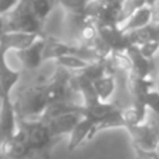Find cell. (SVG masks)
I'll return each instance as SVG.
<instances>
[{
    "mask_svg": "<svg viewBox=\"0 0 159 159\" xmlns=\"http://www.w3.org/2000/svg\"><path fill=\"white\" fill-rule=\"evenodd\" d=\"M13 103L18 120H39L49 106L45 81L35 82L22 89Z\"/></svg>",
    "mask_w": 159,
    "mask_h": 159,
    "instance_id": "6da1fadb",
    "label": "cell"
},
{
    "mask_svg": "<svg viewBox=\"0 0 159 159\" xmlns=\"http://www.w3.org/2000/svg\"><path fill=\"white\" fill-rule=\"evenodd\" d=\"M3 18L4 32L43 34L42 22L36 18L32 8V0H20L18 4Z\"/></svg>",
    "mask_w": 159,
    "mask_h": 159,
    "instance_id": "7a4b0ae2",
    "label": "cell"
},
{
    "mask_svg": "<svg viewBox=\"0 0 159 159\" xmlns=\"http://www.w3.org/2000/svg\"><path fill=\"white\" fill-rule=\"evenodd\" d=\"M64 38L63 41L74 46H85L98 36L96 25L84 16L81 11H66L63 21Z\"/></svg>",
    "mask_w": 159,
    "mask_h": 159,
    "instance_id": "3957f363",
    "label": "cell"
},
{
    "mask_svg": "<svg viewBox=\"0 0 159 159\" xmlns=\"http://www.w3.org/2000/svg\"><path fill=\"white\" fill-rule=\"evenodd\" d=\"M17 130L24 135L32 155L49 151L55 143L46 123L42 120H17Z\"/></svg>",
    "mask_w": 159,
    "mask_h": 159,
    "instance_id": "277c9868",
    "label": "cell"
},
{
    "mask_svg": "<svg viewBox=\"0 0 159 159\" xmlns=\"http://www.w3.org/2000/svg\"><path fill=\"white\" fill-rule=\"evenodd\" d=\"M131 137L133 147L143 151H157L159 145V119L152 115L151 119H147L138 126L127 130Z\"/></svg>",
    "mask_w": 159,
    "mask_h": 159,
    "instance_id": "5b68a950",
    "label": "cell"
},
{
    "mask_svg": "<svg viewBox=\"0 0 159 159\" xmlns=\"http://www.w3.org/2000/svg\"><path fill=\"white\" fill-rule=\"evenodd\" d=\"M127 60L130 63V73L129 74L134 75L138 78H154L155 80V71H157V64L154 60H148L145 59L140 52H138L137 46L130 45L126 50H124Z\"/></svg>",
    "mask_w": 159,
    "mask_h": 159,
    "instance_id": "8992f818",
    "label": "cell"
},
{
    "mask_svg": "<svg viewBox=\"0 0 159 159\" xmlns=\"http://www.w3.org/2000/svg\"><path fill=\"white\" fill-rule=\"evenodd\" d=\"M21 78V71L16 70L8 64L7 53L0 49V102H8L11 92Z\"/></svg>",
    "mask_w": 159,
    "mask_h": 159,
    "instance_id": "52a82bcc",
    "label": "cell"
},
{
    "mask_svg": "<svg viewBox=\"0 0 159 159\" xmlns=\"http://www.w3.org/2000/svg\"><path fill=\"white\" fill-rule=\"evenodd\" d=\"M98 36L110 50L112 53L124 52L130 46L127 36L119 30L117 24H98L96 25Z\"/></svg>",
    "mask_w": 159,
    "mask_h": 159,
    "instance_id": "ba28073f",
    "label": "cell"
},
{
    "mask_svg": "<svg viewBox=\"0 0 159 159\" xmlns=\"http://www.w3.org/2000/svg\"><path fill=\"white\" fill-rule=\"evenodd\" d=\"M45 34H27V32H4L0 38V49L8 52H21L30 48L36 39Z\"/></svg>",
    "mask_w": 159,
    "mask_h": 159,
    "instance_id": "9c48e42d",
    "label": "cell"
},
{
    "mask_svg": "<svg viewBox=\"0 0 159 159\" xmlns=\"http://www.w3.org/2000/svg\"><path fill=\"white\" fill-rule=\"evenodd\" d=\"M81 117L82 112H70L57 116V117L52 119L49 121H45V123H46L52 137L56 140L61 135H70V133L73 131L75 124L81 120Z\"/></svg>",
    "mask_w": 159,
    "mask_h": 159,
    "instance_id": "30bf717a",
    "label": "cell"
},
{
    "mask_svg": "<svg viewBox=\"0 0 159 159\" xmlns=\"http://www.w3.org/2000/svg\"><path fill=\"white\" fill-rule=\"evenodd\" d=\"M43 45H45V35L36 39L30 48L21 50V52H16L18 60L21 61L22 67L27 70H34L39 69L41 64L43 63Z\"/></svg>",
    "mask_w": 159,
    "mask_h": 159,
    "instance_id": "8fae6325",
    "label": "cell"
},
{
    "mask_svg": "<svg viewBox=\"0 0 159 159\" xmlns=\"http://www.w3.org/2000/svg\"><path fill=\"white\" fill-rule=\"evenodd\" d=\"M152 22V8L143 6L138 10H135L134 13L130 17H127L120 25H119V30L123 34H129L131 31L140 30V28L147 27L148 24Z\"/></svg>",
    "mask_w": 159,
    "mask_h": 159,
    "instance_id": "7c38bea8",
    "label": "cell"
},
{
    "mask_svg": "<svg viewBox=\"0 0 159 159\" xmlns=\"http://www.w3.org/2000/svg\"><path fill=\"white\" fill-rule=\"evenodd\" d=\"M92 130H93V123L89 119L82 116L81 120L75 124V127L69 135V145H67L69 151L70 152L74 151L85 140H91L92 138Z\"/></svg>",
    "mask_w": 159,
    "mask_h": 159,
    "instance_id": "4fadbf2b",
    "label": "cell"
},
{
    "mask_svg": "<svg viewBox=\"0 0 159 159\" xmlns=\"http://www.w3.org/2000/svg\"><path fill=\"white\" fill-rule=\"evenodd\" d=\"M93 91L101 102H109V99L115 95L117 89V80L115 74H106L103 77L95 80L92 82Z\"/></svg>",
    "mask_w": 159,
    "mask_h": 159,
    "instance_id": "5bb4252c",
    "label": "cell"
},
{
    "mask_svg": "<svg viewBox=\"0 0 159 159\" xmlns=\"http://www.w3.org/2000/svg\"><path fill=\"white\" fill-rule=\"evenodd\" d=\"M56 64L70 73H80L84 69H87L88 64H91V63L84 60V59L80 57L77 55H67V56H63V57L57 59Z\"/></svg>",
    "mask_w": 159,
    "mask_h": 159,
    "instance_id": "9a60e30c",
    "label": "cell"
},
{
    "mask_svg": "<svg viewBox=\"0 0 159 159\" xmlns=\"http://www.w3.org/2000/svg\"><path fill=\"white\" fill-rule=\"evenodd\" d=\"M56 2L55 0H32V8L35 13L36 18L43 24L49 14L52 13L53 7H55Z\"/></svg>",
    "mask_w": 159,
    "mask_h": 159,
    "instance_id": "2e32d148",
    "label": "cell"
},
{
    "mask_svg": "<svg viewBox=\"0 0 159 159\" xmlns=\"http://www.w3.org/2000/svg\"><path fill=\"white\" fill-rule=\"evenodd\" d=\"M144 103H145L147 112L148 113L151 112V115L157 116V117L159 119V91L157 89V88L151 89L148 93H147Z\"/></svg>",
    "mask_w": 159,
    "mask_h": 159,
    "instance_id": "e0dca14e",
    "label": "cell"
},
{
    "mask_svg": "<svg viewBox=\"0 0 159 159\" xmlns=\"http://www.w3.org/2000/svg\"><path fill=\"white\" fill-rule=\"evenodd\" d=\"M138 52L148 60H154L155 56L159 53V41H149L137 46Z\"/></svg>",
    "mask_w": 159,
    "mask_h": 159,
    "instance_id": "ac0fdd59",
    "label": "cell"
},
{
    "mask_svg": "<svg viewBox=\"0 0 159 159\" xmlns=\"http://www.w3.org/2000/svg\"><path fill=\"white\" fill-rule=\"evenodd\" d=\"M56 3L61 6L66 11H73V13H78L84 8L89 0H55Z\"/></svg>",
    "mask_w": 159,
    "mask_h": 159,
    "instance_id": "d6986e66",
    "label": "cell"
},
{
    "mask_svg": "<svg viewBox=\"0 0 159 159\" xmlns=\"http://www.w3.org/2000/svg\"><path fill=\"white\" fill-rule=\"evenodd\" d=\"M20 0H0V17L6 16L7 13H10Z\"/></svg>",
    "mask_w": 159,
    "mask_h": 159,
    "instance_id": "ffe728a7",
    "label": "cell"
},
{
    "mask_svg": "<svg viewBox=\"0 0 159 159\" xmlns=\"http://www.w3.org/2000/svg\"><path fill=\"white\" fill-rule=\"evenodd\" d=\"M152 22L159 25V6L152 8Z\"/></svg>",
    "mask_w": 159,
    "mask_h": 159,
    "instance_id": "44dd1931",
    "label": "cell"
},
{
    "mask_svg": "<svg viewBox=\"0 0 159 159\" xmlns=\"http://www.w3.org/2000/svg\"><path fill=\"white\" fill-rule=\"evenodd\" d=\"M144 4L147 7H151V8H155L159 4V0H144Z\"/></svg>",
    "mask_w": 159,
    "mask_h": 159,
    "instance_id": "7402d4cb",
    "label": "cell"
},
{
    "mask_svg": "<svg viewBox=\"0 0 159 159\" xmlns=\"http://www.w3.org/2000/svg\"><path fill=\"white\" fill-rule=\"evenodd\" d=\"M105 2L110 3V4H113V6H117V7L121 8V3H123V0H105Z\"/></svg>",
    "mask_w": 159,
    "mask_h": 159,
    "instance_id": "603a6c76",
    "label": "cell"
},
{
    "mask_svg": "<svg viewBox=\"0 0 159 159\" xmlns=\"http://www.w3.org/2000/svg\"><path fill=\"white\" fill-rule=\"evenodd\" d=\"M155 88L159 91V70H158L157 74H155Z\"/></svg>",
    "mask_w": 159,
    "mask_h": 159,
    "instance_id": "cb8c5ba5",
    "label": "cell"
},
{
    "mask_svg": "<svg viewBox=\"0 0 159 159\" xmlns=\"http://www.w3.org/2000/svg\"><path fill=\"white\" fill-rule=\"evenodd\" d=\"M155 152H157V154H158V157H159V145H158V148H157V151H155Z\"/></svg>",
    "mask_w": 159,
    "mask_h": 159,
    "instance_id": "d4e9b609",
    "label": "cell"
},
{
    "mask_svg": "<svg viewBox=\"0 0 159 159\" xmlns=\"http://www.w3.org/2000/svg\"><path fill=\"white\" fill-rule=\"evenodd\" d=\"M0 159H4V158H3V155H2V152H0Z\"/></svg>",
    "mask_w": 159,
    "mask_h": 159,
    "instance_id": "484cf974",
    "label": "cell"
}]
</instances>
